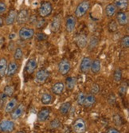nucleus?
Instances as JSON below:
<instances>
[{
	"label": "nucleus",
	"instance_id": "4c0bfd02",
	"mask_svg": "<svg viewBox=\"0 0 129 133\" xmlns=\"http://www.w3.org/2000/svg\"><path fill=\"white\" fill-rule=\"evenodd\" d=\"M100 84H98L97 83H93L91 86V89H90V93L92 95H97L100 92Z\"/></svg>",
	"mask_w": 129,
	"mask_h": 133
},
{
	"label": "nucleus",
	"instance_id": "6e6552de",
	"mask_svg": "<svg viewBox=\"0 0 129 133\" xmlns=\"http://www.w3.org/2000/svg\"><path fill=\"white\" fill-rule=\"evenodd\" d=\"M65 30L69 34L74 32L77 26V18L74 15H68L65 21Z\"/></svg>",
	"mask_w": 129,
	"mask_h": 133
},
{
	"label": "nucleus",
	"instance_id": "49530a36",
	"mask_svg": "<svg viewBox=\"0 0 129 133\" xmlns=\"http://www.w3.org/2000/svg\"><path fill=\"white\" fill-rule=\"evenodd\" d=\"M16 133H26L25 131H17Z\"/></svg>",
	"mask_w": 129,
	"mask_h": 133
},
{
	"label": "nucleus",
	"instance_id": "f3484780",
	"mask_svg": "<svg viewBox=\"0 0 129 133\" xmlns=\"http://www.w3.org/2000/svg\"><path fill=\"white\" fill-rule=\"evenodd\" d=\"M88 37L85 34H80L77 36L76 38V44L78 46V48H80V50H84L87 47V44H88Z\"/></svg>",
	"mask_w": 129,
	"mask_h": 133
},
{
	"label": "nucleus",
	"instance_id": "72a5a7b5",
	"mask_svg": "<svg viewBox=\"0 0 129 133\" xmlns=\"http://www.w3.org/2000/svg\"><path fill=\"white\" fill-rule=\"evenodd\" d=\"M3 93L7 97H11L15 93V88L12 85H6L3 89Z\"/></svg>",
	"mask_w": 129,
	"mask_h": 133
},
{
	"label": "nucleus",
	"instance_id": "aec40b11",
	"mask_svg": "<svg viewBox=\"0 0 129 133\" xmlns=\"http://www.w3.org/2000/svg\"><path fill=\"white\" fill-rule=\"evenodd\" d=\"M77 79L76 77L69 76L65 79V83H64V84H65V88L69 91H73L77 85Z\"/></svg>",
	"mask_w": 129,
	"mask_h": 133
},
{
	"label": "nucleus",
	"instance_id": "20e7f679",
	"mask_svg": "<svg viewBox=\"0 0 129 133\" xmlns=\"http://www.w3.org/2000/svg\"><path fill=\"white\" fill-rule=\"evenodd\" d=\"M72 128L75 133H85L87 131V125L85 120L81 117L77 118L73 123Z\"/></svg>",
	"mask_w": 129,
	"mask_h": 133
},
{
	"label": "nucleus",
	"instance_id": "a211bd4d",
	"mask_svg": "<svg viewBox=\"0 0 129 133\" xmlns=\"http://www.w3.org/2000/svg\"><path fill=\"white\" fill-rule=\"evenodd\" d=\"M16 18H17V11L15 10H10L8 12L4 22L6 26H12L16 22Z\"/></svg>",
	"mask_w": 129,
	"mask_h": 133
},
{
	"label": "nucleus",
	"instance_id": "473e14b6",
	"mask_svg": "<svg viewBox=\"0 0 129 133\" xmlns=\"http://www.w3.org/2000/svg\"><path fill=\"white\" fill-rule=\"evenodd\" d=\"M118 24L116 23V20H110L108 24V29L110 33H115L118 30Z\"/></svg>",
	"mask_w": 129,
	"mask_h": 133
},
{
	"label": "nucleus",
	"instance_id": "a19ab883",
	"mask_svg": "<svg viewBox=\"0 0 129 133\" xmlns=\"http://www.w3.org/2000/svg\"><path fill=\"white\" fill-rule=\"evenodd\" d=\"M7 10V6L4 2L0 1V15L4 14Z\"/></svg>",
	"mask_w": 129,
	"mask_h": 133
},
{
	"label": "nucleus",
	"instance_id": "412c9836",
	"mask_svg": "<svg viewBox=\"0 0 129 133\" xmlns=\"http://www.w3.org/2000/svg\"><path fill=\"white\" fill-rule=\"evenodd\" d=\"M18 98L17 97H13L11 98L5 105V108H4V111L6 113H11L15 108L17 107L18 105Z\"/></svg>",
	"mask_w": 129,
	"mask_h": 133
},
{
	"label": "nucleus",
	"instance_id": "a18cd8bd",
	"mask_svg": "<svg viewBox=\"0 0 129 133\" xmlns=\"http://www.w3.org/2000/svg\"><path fill=\"white\" fill-rule=\"evenodd\" d=\"M14 38H15V34H10V39H12Z\"/></svg>",
	"mask_w": 129,
	"mask_h": 133
},
{
	"label": "nucleus",
	"instance_id": "393cba45",
	"mask_svg": "<svg viewBox=\"0 0 129 133\" xmlns=\"http://www.w3.org/2000/svg\"><path fill=\"white\" fill-rule=\"evenodd\" d=\"M113 4L119 11H125L128 7L129 2L128 0H114Z\"/></svg>",
	"mask_w": 129,
	"mask_h": 133
},
{
	"label": "nucleus",
	"instance_id": "5701e85b",
	"mask_svg": "<svg viewBox=\"0 0 129 133\" xmlns=\"http://www.w3.org/2000/svg\"><path fill=\"white\" fill-rule=\"evenodd\" d=\"M100 70H101V61L98 58L93 60L92 62V65H91V68H90L91 72L92 74L97 75V74H100Z\"/></svg>",
	"mask_w": 129,
	"mask_h": 133
},
{
	"label": "nucleus",
	"instance_id": "79ce46f5",
	"mask_svg": "<svg viewBox=\"0 0 129 133\" xmlns=\"http://www.w3.org/2000/svg\"><path fill=\"white\" fill-rule=\"evenodd\" d=\"M38 19V18L37 15H30L29 19H28V23H30L31 25H35V23H36V22H37Z\"/></svg>",
	"mask_w": 129,
	"mask_h": 133
},
{
	"label": "nucleus",
	"instance_id": "ea45409f",
	"mask_svg": "<svg viewBox=\"0 0 129 133\" xmlns=\"http://www.w3.org/2000/svg\"><path fill=\"white\" fill-rule=\"evenodd\" d=\"M34 37L36 38V39L38 41V42H43L45 40H46L48 38V35L45 34V33H42V32H40V33H38L34 35Z\"/></svg>",
	"mask_w": 129,
	"mask_h": 133
},
{
	"label": "nucleus",
	"instance_id": "0eeeda50",
	"mask_svg": "<svg viewBox=\"0 0 129 133\" xmlns=\"http://www.w3.org/2000/svg\"><path fill=\"white\" fill-rule=\"evenodd\" d=\"M50 74L47 69H41L38 70L36 74H35L34 81L38 84H44L50 77Z\"/></svg>",
	"mask_w": 129,
	"mask_h": 133
},
{
	"label": "nucleus",
	"instance_id": "58836bf2",
	"mask_svg": "<svg viewBox=\"0 0 129 133\" xmlns=\"http://www.w3.org/2000/svg\"><path fill=\"white\" fill-rule=\"evenodd\" d=\"M61 121L58 119H53L52 121L50 123V128L51 129H57V128H59L61 127Z\"/></svg>",
	"mask_w": 129,
	"mask_h": 133
},
{
	"label": "nucleus",
	"instance_id": "9b49d317",
	"mask_svg": "<svg viewBox=\"0 0 129 133\" xmlns=\"http://www.w3.org/2000/svg\"><path fill=\"white\" fill-rule=\"evenodd\" d=\"M92 59L90 57H84L80 63V71L83 74H88L90 71Z\"/></svg>",
	"mask_w": 129,
	"mask_h": 133
},
{
	"label": "nucleus",
	"instance_id": "2f4dec72",
	"mask_svg": "<svg viewBox=\"0 0 129 133\" xmlns=\"http://www.w3.org/2000/svg\"><path fill=\"white\" fill-rule=\"evenodd\" d=\"M23 54H24V53H23V50L21 47H16L15 50V52H14V59L15 61H20V60L22 59L23 57Z\"/></svg>",
	"mask_w": 129,
	"mask_h": 133
},
{
	"label": "nucleus",
	"instance_id": "dca6fc26",
	"mask_svg": "<svg viewBox=\"0 0 129 133\" xmlns=\"http://www.w3.org/2000/svg\"><path fill=\"white\" fill-rule=\"evenodd\" d=\"M51 112V109L50 108H42V109L38 112L37 119L38 122H45L50 118Z\"/></svg>",
	"mask_w": 129,
	"mask_h": 133
},
{
	"label": "nucleus",
	"instance_id": "c9c22d12",
	"mask_svg": "<svg viewBox=\"0 0 129 133\" xmlns=\"http://www.w3.org/2000/svg\"><path fill=\"white\" fill-rule=\"evenodd\" d=\"M120 46L123 49H128L129 48V36L125 35L120 40Z\"/></svg>",
	"mask_w": 129,
	"mask_h": 133
},
{
	"label": "nucleus",
	"instance_id": "e433bc0d",
	"mask_svg": "<svg viewBox=\"0 0 129 133\" xmlns=\"http://www.w3.org/2000/svg\"><path fill=\"white\" fill-rule=\"evenodd\" d=\"M127 87H128V84H127V82H123L121 84V85L120 86L119 88V93L121 96H124L126 95L127 93Z\"/></svg>",
	"mask_w": 129,
	"mask_h": 133
},
{
	"label": "nucleus",
	"instance_id": "4468645a",
	"mask_svg": "<svg viewBox=\"0 0 129 133\" xmlns=\"http://www.w3.org/2000/svg\"><path fill=\"white\" fill-rule=\"evenodd\" d=\"M19 69V64L18 63L17 61H12L10 62L6 69V76L8 77H14L18 71Z\"/></svg>",
	"mask_w": 129,
	"mask_h": 133
},
{
	"label": "nucleus",
	"instance_id": "6ab92c4d",
	"mask_svg": "<svg viewBox=\"0 0 129 133\" xmlns=\"http://www.w3.org/2000/svg\"><path fill=\"white\" fill-rule=\"evenodd\" d=\"M65 89V84L62 81H57L53 84V86L51 88V91L54 95H62Z\"/></svg>",
	"mask_w": 129,
	"mask_h": 133
},
{
	"label": "nucleus",
	"instance_id": "b1692460",
	"mask_svg": "<svg viewBox=\"0 0 129 133\" xmlns=\"http://www.w3.org/2000/svg\"><path fill=\"white\" fill-rule=\"evenodd\" d=\"M116 12H117V9L116 8V6H114L113 3L108 4L104 8L105 15H106V17L108 18H112V17H114L116 14Z\"/></svg>",
	"mask_w": 129,
	"mask_h": 133
},
{
	"label": "nucleus",
	"instance_id": "ddd939ff",
	"mask_svg": "<svg viewBox=\"0 0 129 133\" xmlns=\"http://www.w3.org/2000/svg\"><path fill=\"white\" fill-rule=\"evenodd\" d=\"M25 110H26V107H25L24 104L21 103V104H18L17 107L10 113L11 119H12L13 120L18 119L19 118H21L23 114H24Z\"/></svg>",
	"mask_w": 129,
	"mask_h": 133
},
{
	"label": "nucleus",
	"instance_id": "9d476101",
	"mask_svg": "<svg viewBox=\"0 0 129 133\" xmlns=\"http://www.w3.org/2000/svg\"><path fill=\"white\" fill-rule=\"evenodd\" d=\"M116 22L118 26H125L128 24V15L126 11H118L116 14Z\"/></svg>",
	"mask_w": 129,
	"mask_h": 133
},
{
	"label": "nucleus",
	"instance_id": "f704fd0d",
	"mask_svg": "<svg viewBox=\"0 0 129 133\" xmlns=\"http://www.w3.org/2000/svg\"><path fill=\"white\" fill-rule=\"evenodd\" d=\"M85 96L86 94L84 92H80L77 95V104L80 106H83L84 104V101L85 99Z\"/></svg>",
	"mask_w": 129,
	"mask_h": 133
},
{
	"label": "nucleus",
	"instance_id": "f03ea898",
	"mask_svg": "<svg viewBox=\"0 0 129 133\" xmlns=\"http://www.w3.org/2000/svg\"><path fill=\"white\" fill-rule=\"evenodd\" d=\"M53 12V5L49 1H42L38 8V15L40 18H47Z\"/></svg>",
	"mask_w": 129,
	"mask_h": 133
},
{
	"label": "nucleus",
	"instance_id": "1a4fd4ad",
	"mask_svg": "<svg viewBox=\"0 0 129 133\" xmlns=\"http://www.w3.org/2000/svg\"><path fill=\"white\" fill-rule=\"evenodd\" d=\"M15 128V124L13 120L4 119L0 122V131L8 133L13 131Z\"/></svg>",
	"mask_w": 129,
	"mask_h": 133
},
{
	"label": "nucleus",
	"instance_id": "f257e3e1",
	"mask_svg": "<svg viewBox=\"0 0 129 133\" xmlns=\"http://www.w3.org/2000/svg\"><path fill=\"white\" fill-rule=\"evenodd\" d=\"M90 9V2L89 0H83L81 1L76 7L74 11V16L76 18H83Z\"/></svg>",
	"mask_w": 129,
	"mask_h": 133
},
{
	"label": "nucleus",
	"instance_id": "f8f14e48",
	"mask_svg": "<svg viewBox=\"0 0 129 133\" xmlns=\"http://www.w3.org/2000/svg\"><path fill=\"white\" fill-rule=\"evenodd\" d=\"M38 68V61L36 57L30 58L26 63L25 65V71L28 74H32L36 71Z\"/></svg>",
	"mask_w": 129,
	"mask_h": 133
},
{
	"label": "nucleus",
	"instance_id": "7c9ffc66",
	"mask_svg": "<svg viewBox=\"0 0 129 133\" xmlns=\"http://www.w3.org/2000/svg\"><path fill=\"white\" fill-rule=\"evenodd\" d=\"M46 25H47V20L44 18H40L37 20L34 26L36 30H42L46 26Z\"/></svg>",
	"mask_w": 129,
	"mask_h": 133
},
{
	"label": "nucleus",
	"instance_id": "09e8293b",
	"mask_svg": "<svg viewBox=\"0 0 129 133\" xmlns=\"http://www.w3.org/2000/svg\"><path fill=\"white\" fill-rule=\"evenodd\" d=\"M33 133H37V132H33Z\"/></svg>",
	"mask_w": 129,
	"mask_h": 133
},
{
	"label": "nucleus",
	"instance_id": "4be33fe9",
	"mask_svg": "<svg viewBox=\"0 0 129 133\" xmlns=\"http://www.w3.org/2000/svg\"><path fill=\"white\" fill-rule=\"evenodd\" d=\"M96 103H97L96 96L89 93V94L85 96V99L83 106H85L87 108H90L94 106L96 104Z\"/></svg>",
	"mask_w": 129,
	"mask_h": 133
},
{
	"label": "nucleus",
	"instance_id": "c03bdc74",
	"mask_svg": "<svg viewBox=\"0 0 129 133\" xmlns=\"http://www.w3.org/2000/svg\"><path fill=\"white\" fill-rule=\"evenodd\" d=\"M4 24H5V22H4L3 18L2 17H0V28L3 27V26H4Z\"/></svg>",
	"mask_w": 129,
	"mask_h": 133
},
{
	"label": "nucleus",
	"instance_id": "c756f323",
	"mask_svg": "<svg viewBox=\"0 0 129 133\" xmlns=\"http://www.w3.org/2000/svg\"><path fill=\"white\" fill-rule=\"evenodd\" d=\"M123 77V72L120 68H117L115 69L113 74V80L116 83H120Z\"/></svg>",
	"mask_w": 129,
	"mask_h": 133
},
{
	"label": "nucleus",
	"instance_id": "cd10ccee",
	"mask_svg": "<svg viewBox=\"0 0 129 133\" xmlns=\"http://www.w3.org/2000/svg\"><path fill=\"white\" fill-rule=\"evenodd\" d=\"M53 101V96L49 92H45L41 96V102L44 105H49Z\"/></svg>",
	"mask_w": 129,
	"mask_h": 133
},
{
	"label": "nucleus",
	"instance_id": "bb28decb",
	"mask_svg": "<svg viewBox=\"0 0 129 133\" xmlns=\"http://www.w3.org/2000/svg\"><path fill=\"white\" fill-rule=\"evenodd\" d=\"M8 65V62L6 57L0 58V77H3L6 76V69Z\"/></svg>",
	"mask_w": 129,
	"mask_h": 133
},
{
	"label": "nucleus",
	"instance_id": "c85d7f7f",
	"mask_svg": "<svg viewBox=\"0 0 129 133\" xmlns=\"http://www.w3.org/2000/svg\"><path fill=\"white\" fill-rule=\"evenodd\" d=\"M99 44V39L96 36H92V37L88 40V44H87V47L89 48V50H94L95 48Z\"/></svg>",
	"mask_w": 129,
	"mask_h": 133
},
{
	"label": "nucleus",
	"instance_id": "de8ad7c7",
	"mask_svg": "<svg viewBox=\"0 0 129 133\" xmlns=\"http://www.w3.org/2000/svg\"><path fill=\"white\" fill-rule=\"evenodd\" d=\"M53 1H57V0H53Z\"/></svg>",
	"mask_w": 129,
	"mask_h": 133
},
{
	"label": "nucleus",
	"instance_id": "423d86ee",
	"mask_svg": "<svg viewBox=\"0 0 129 133\" xmlns=\"http://www.w3.org/2000/svg\"><path fill=\"white\" fill-rule=\"evenodd\" d=\"M57 69H58V72L61 75L66 76L70 72V70H71V63L69 61V59L64 58L61 60L60 62L58 63Z\"/></svg>",
	"mask_w": 129,
	"mask_h": 133
},
{
	"label": "nucleus",
	"instance_id": "2eb2a0df",
	"mask_svg": "<svg viewBox=\"0 0 129 133\" xmlns=\"http://www.w3.org/2000/svg\"><path fill=\"white\" fill-rule=\"evenodd\" d=\"M62 26V17L60 15H57L53 18L50 22V31L52 33H57L59 31Z\"/></svg>",
	"mask_w": 129,
	"mask_h": 133
},
{
	"label": "nucleus",
	"instance_id": "7ed1b4c3",
	"mask_svg": "<svg viewBox=\"0 0 129 133\" xmlns=\"http://www.w3.org/2000/svg\"><path fill=\"white\" fill-rule=\"evenodd\" d=\"M35 35V30L30 26H22L18 30V37L22 41L31 40Z\"/></svg>",
	"mask_w": 129,
	"mask_h": 133
},
{
	"label": "nucleus",
	"instance_id": "39448f33",
	"mask_svg": "<svg viewBox=\"0 0 129 133\" xmlns=\"http://www.w3.org/2000/svg\"><path fill=\"white\" fill-rule=\"evenodd\" d=\"M30 17V12L27 9L23 8L21 9L18 12H17L16 23L18 26H23L28 22V19Z\"/></svg>",
	"mask_w": 129,
	"mask_h": 133
},
{
	"label": "nucleus",
	"instance_id": "a878e982",
	"mask_svg": "<svg viewBox=\"0 0 129 133\" xmlns=\"http://www.w3.org/2000/svg\"><path fill=\"white\" fill-rule=\"evenodd\" d=\"M72 108V103L70 101H66L62 103L59 107V112L62 116H66Z\"/></svg>",
	"mask_w": 129,
	"mask_h": 133
},
{
	"label": "nucleus",
	"instance_id": "37998d69",
	"mask_svg": "<svg viewBox=\"0 0 129 133\" xmlns=\"http://www.w3.org/2000/svg\"><path fill=\"white\" fill-rule=\"evenodd\" d=\"M106 133H121V132L116 128H109L106 131Z\"/></svg>",
	"mask_w": 129,
	"mask_h": 133
}]
</instances>
